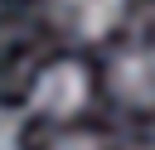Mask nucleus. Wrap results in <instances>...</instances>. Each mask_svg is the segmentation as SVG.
Here are the masks:
<instances>
[{"label":"nucleus","instance_id":"3","mask_svg":"<svg viewBox=\"0 0 155 150\" xmlns=\"http://www.w3.org/2000/svg\"><path fill=\"white\" fill-rule=\"evenodd\" d=\"M107 87L126 106H155V48H126L107 68Z\"/></svg>","mask_w":155,"mask_h":150},{"label":"nucleus","instance_id":"2","mask_svg":"<svg viewBox=\"0 0 155 150\" xmlns=\"http://www.w3.org/2000/svg\"><path fill=\"white\" fill-rule=\"evenodd\" d=\"M48 19L68 39L97 44L126 19V0H48Z\"/></svg>","mask_w":155,"mask_h":150},{"label":"nucleus","instance_id":"4","mask_svg":"<svg viewBox=\"0 0 155 150\" xmlns=\"http://www.w3.org/2000/svg\"><path fill=\"white\" fill-rule=\"evenodd\" d=\"M24 145V111L0 102V150H19Z\"/></svg>","mask_w":155,"mask_h":150},{"label":"nucleus","instance_id":"5","mask_svg":"<svg viewBox=\"0 0 155 150\" xmlns=\"http://www.w3.org/2000/svg\"><path fill=\"white\" fill-rule=\"evenodd\" d=\"M44 150H102V140H97L92 131H63V135H53Z\"/></svg>","mask_w":155,"mask_h":150},{"label":"nucleus","instance_id":"1","mask_svg":"<svg viewBox=\"0 0 155 150\" xmlns=\"http://www.w3.org/2000/svg\"><path fill=\"white\" fill-rule=\"evenodd\" d=\"M92 102V73L78 58H53L29 82V111L44 121H73Z\"/></svg>","mask_w":155,"mask_h":150}]
</instances>
